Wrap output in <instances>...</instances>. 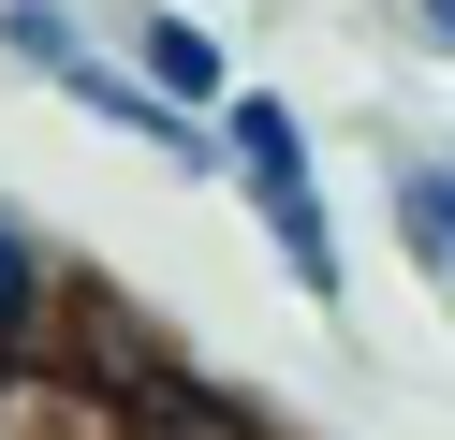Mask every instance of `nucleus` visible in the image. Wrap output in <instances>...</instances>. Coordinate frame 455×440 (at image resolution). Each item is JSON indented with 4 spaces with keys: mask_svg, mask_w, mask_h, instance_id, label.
I'll return each mask as SVG.
<instances>
[{
    "mask_svg": "<svg viewBox=\"0 0 455 440\" xmlns=\"http://www.w3.org/2000/svg\"><path fill=\"white\" fill-rule=\"evenodd\" d=\"M220 191L250 205V235H265L279 293H294L308 323H338L353 338V250H338V205H323V132H308L294 88L250 74L235 103H220Z\"/></svg>",
    "mask_w": 455,
    "mask_h": 440,
    "instance_id": "1",
    "label": "nucleus"
},
{
    "mask_svg": "<svg viewBox=\"0 0 455 440\" xmlns=\"http://www.w3.org/2000/svg\"><path fill=\"white\" fill-rule=\"evenodd\" d=\"M74 279H89V264H74L60 235L30 220V205L0 191V381H44V367H60V323H74Z\"/></svg>",
    "mask_w": 455,
    "mask_h": 440,
    "instance_id": "2",
    "label": "nucleus"
},
{
    "mask_svg": "<svg viewBox=\"0 0 455 440\" xmlns=\"http://www.w3.org/2000/svg\"><path fill=\"white\" fill-rule=\"evenodd\" d=\"M118 59L162 88V103H191V117H220V103L250 88V74H235V44H220L206 15H177V0H132V15H118Z\"/></svg>",
    "mask_w": 455,
    "mask_h": 440,
    "instance_id": "3",
    "label": "nucleus"
},
{
    "mask_svg": "<svg viewBox=\"0 0 455 440\" xmlns=\"http://www.w3.org/2000/svg\"><path fill=\"white\" fill-rule=\"evenodd\" d=\"M382 220L411 250V279L455 308V176H441V132H382Z\"/></svg>",
    "mask_w": 455,
    "mask_h": 440,
    "instance_id": "4",
    "label": "nucleus"
},
{
    "mask_svg": "<svg viewBox=\"0 0 455 440\" xmlns=\"http://www.w3.org/2000/svg\"><path fill=\"white\" fill-rule=\"evenodd\" d=\"M103 440H279V411H250L220 367H191V352H177L148 396H118V411H103Z\"/></svg>",
    "mask_w": 455,
    "mask_h": 440,
    "instance_id": "5",
    "label": "nucleus"
},
{
    "mask_svg": "<svg viewBox=\"0 0 455 440\" xmlns=\"http://www.w3.org/2000/svg\"><path fill=\"white\" fill-rule=\"evenodd\" d=\"M0 59H15V74L30 88H89V59H103V29H89V0H0Z\"/></svg>",
    "mask_w": 455,
    "mask_h": 440,
    "instance_id": "6",
    "label": "nucleus"
},
{
    "mask_svg": "<svg viewBox=\"0 0 455 440\" xmlns=\"http://www.w3.org/2000/svg\"><path fill=\"white\" fill-rule=\"evenodd\" d=\"M396 29H411V44H426V59L455 74V0H396Z\"/></svg>",
    "mask_w": 455,
    "mask_h": 440,
    "instance_id": "7",
    "label": "nucleus"
}]
</instances>
